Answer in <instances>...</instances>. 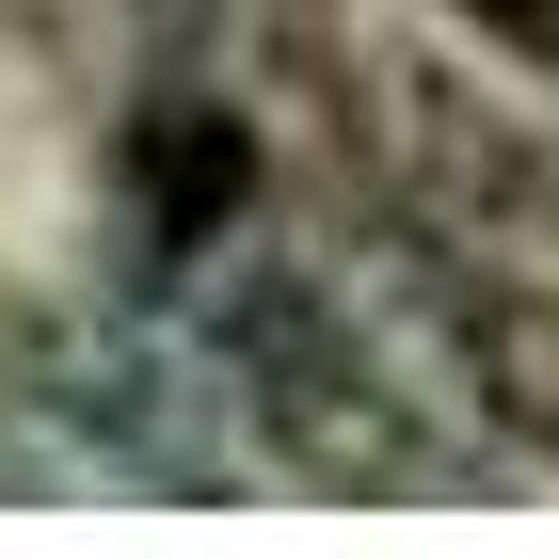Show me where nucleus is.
<instances>
[{"label":"nucleus","mask_w":559,"mask_h":559,"mask_svg":"<svg viewBox=\"0 0 559 559\" xmlns=\"http://www.w3.org/2000/svg\"><path fill=\"white\" fill-rule=\"evenodd\" d=\"M209 384L240 416V464L336 496V512H479L496 496V448L464 431V400L416 368L400 320H368L352 272H304V257H240L209 288Z\"/></svg>","instance_id":"1"},{"label":"nucleus","mask_w":559,"mask_h":559,"mask_svg":"<svg viewBox=\"0 0 559 559\" xmlns=\"http://www.w3.org/2000/svg\"><path fill=\"white\" fill-rule=\"evenodd\" d=\"M336 224L368 257V288H384V320L464 400V431L496 464H559V272L512 257V240H464L431 209H384V192H336Z\"/></svg>","instance_id":"2"},{"label":"nucleus","mask_w":559,"mask_h":559,"mask_svg":"<svg viewBox=\"0 0 559 559\" xmlns=\"http://www.w3.org/2000/svg\"><path fill=\"white\" fill-rule=\"evenodd\" d=\"M257 209H272V129H257L224 81H160L129 129H112V224H129L176 288L240 257Z\"/></svg>","instance_id":"3"},{"label":"nucleus","mask_w":559,"mask_h":559,"mask_svg":"<svg viewBox=\"0 0 559 559\" xmlns=\"http://www.w3.org/2000/svg\"><path fill=\"white\" fill-rule=\"evenodd\" d=\"M464 48H496L512 81H559V0H431Z\"/></svg>","instance_id":"4"},{"label":"nucleus","mask_w":559,"mask_h":559,"mask_svg":"<svg viewBox=\"0 0 559 559\" xmlns=\"http://www.w3.org/2000/svg\"><path fill=\"white\" fill-rule=\"evenodd\" d=\"M144 16H176V33H209V0H144Z\"/></svg>","instance_id":"5"}]
</instances>
